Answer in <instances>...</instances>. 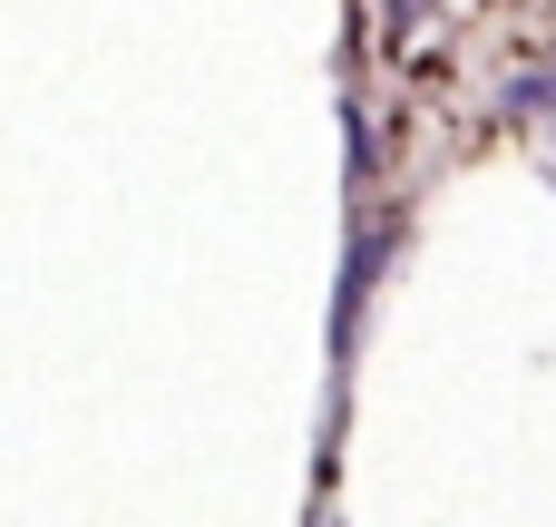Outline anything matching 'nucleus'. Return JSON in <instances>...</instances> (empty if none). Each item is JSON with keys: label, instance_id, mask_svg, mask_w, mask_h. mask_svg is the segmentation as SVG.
<instances>
[{"label": "nucleus", "instance_id": "obj_1", "mask_svg": "<svg viewBox=\"0 0 556 527\" xmlns=\"http://www.w3.org/2000/svg\"><path fill=\"white\" fill-rule=\"evenodd\" d=\"M381 254H391V235H362V244H352V274H342V323L362 313V293H371V274H381Z\"/></svg>", "mask_w": 556, "mask_h": 527}]
</instances>
